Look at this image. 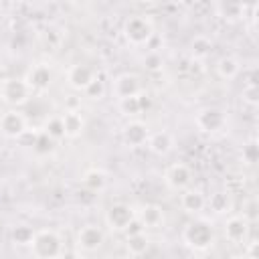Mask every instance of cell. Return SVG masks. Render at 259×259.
I'll return each instance as SVG.
<instances>
[{
	"label": "cell",
	"instance_id": "6da1fadb",
	"mask_svg": "<svg viewBox=\"0 0 259 259\" xmlns=\"http://www.w3.org/2000/svg\"><path fill=\"white\" fill-rule=\"evenodd\" d=\"M34 259H59L63 253L61 237L53 229H40L34 231L32 243L28 245Z\"/></svg>",
	"mask_w": 259,
	"mask_h": 259
},
{
	"label": "cell",
	"instance_id": "7a4b0ae2",
	"mask_svg": "<svg viewBox=\"0 0 259 259\" xmlns=\"http://www.w3.org/2000/svg\"><path fill=\"white\" fill-rule=\"evenodd\" d=\"M184 243L194 251H206L214 243V231L206 221H192L182 231Z\"/></svg>",
	"mask_w": 259,
	"mask_h": 259
},
{
	"label": "cell",
	"instance_id": "3957f363",
	"mask_svg": "<svg viewBox=\"0 0 259 259\" xmlns=\"http://www.w3.org/2000/svg\"><path fill=\"white\" fill-rule=\"evenodd\" d=\"M123 36L132 47H146L154 36V26L142 14L130 16L123 22Z\"/></svg>",
	"mask_w": 259,
	"mask_h": 259
},
{
	"label": "cell",
	"instance_id": "277c9868",
	"mask_svg": "<svg viewBox=\"0 0 259 259\" xmlns=\"http://www.w3.org/2000/svg\"><path fill=\"white\" fill-rule=\"evenodd\" d=\"M30 89L26 85L24 79H6L4 85L0 87V97L6 105H10L12 109L20 107V105H26L30 101Z\"/></svg>",
	"mask_w": 259,
	"mask_h": 259
},
{
	"label": "cell",
	"instance_id": "5b68a950",
	"mask_svg": "<svg viewBox=\"0 0 259 259\" xmlns=\"http://www.w3.org/2000/svg\"><path fill=\"white\" fill-rule=\"evenodd\" d=\"M194 123L200 132L204 134H214L219 130H223L227 125V113L219 107H202L196 117H194Z\"/></svg>",
	"mask_w": 259,
	"mask_h": 259
},
{
	"label": "cell",
	"instance_id": "8992f818",
	"mask_svg": "<svg viewBox=\"0 0 259 259\" xmlns=\"http://www.w3.org/2000/svg\"><path fill=\"white\" fill-rule=\"evenodd\" d=\"M136 219V210L134 206L125 204V202H113L107 210H105V223L111 231H119L123 233L125 227Z\"/></svg>",
	"mask_w": 259,
	"mask_h": 259
},
{
	"label": "cell",
	"instance_id": "52a82bcc",
	"mask_svg": "<svg viewBox=\"0 0 259 259\" xmlns=\"http://www.w3.org/2000/svg\"><path fill=\"white\" fill-rule=\"evenodd\" d=\"M164 182L170 190H176V192H182L190 186L192 182V172L190 168L184 164V162H174L166 168L164 172Z\"/></svg>",
	"mask_w": 259,
	"mask_h": 259
},
{
	"label": "cell",
	"instance_id": "ba28073f",
	"mask_svg": "<svg viewBox=\"0 0 259 259\" xmlns=\"http://www.w3.org/2000/svg\"><path fill=\"white\" fill-rule=\"evenodd\" d=\"M103 243H105V233L97 225H83L77 231V247L83 253H93V251L101 249Z\"/></svg>",
	"mask_w": 259,
	"mask_h": 259
},
{
	"label": "cell",
	"instance_id": "9c48e42d",
	"mask_svg": "<svg viewBox=\"0 0 259 259\" xmlns=\"http://www.w3.org/2000/svg\"><path fill=\"white\" fill-rule=\"evenodd\" d=\"M24 132H26V119L18 109H8L0 115V134L2 136L16 140V138L24 136Z\"/></svg>",
	"mask_w": 259,
	"mask_h": 259
},
{
	"label": "cell",
	"instance_id": "30bf717a",
	"mask_svg": "<svg viewBox=\"0 0 259 259\" xmlns=\"http://www.w3.org/2000/svg\"><path fill=\"white\" fill-rule=\"evenodd\" d=\"M24 81H26V85H28L30 91H38V93L40 91H47L51 87V83H53V71H51L49 65L38 63V65L30 67L26 71Z\"/></svg>",
	"mask_w": 259,
	"mask_h": 259
},
{
	"label": "cell",
	"instance_id": "8fae6325",
	"mask_svg": "<svg viewBox=\"0 0 259 259\" xmlns=\"http://www.w3.org/2000/svg\"><path fill=\"white\" fill-rule=\"evenodd\" d=\"M95 71L89 67V65H83V63H77L73 65L69 71H67V83L75 89V91H85L89 87V83L95 79Z\"/></svg>",
	"mask_w": 259,
	"mask_h": 259
},
{
	"label": "cell",
	"instance_id": "7c38bea8",
	"mask_svg": "<svg viewBox=\"0 0 259 259\" xmlns=\"http://www.w3.org/2000/svg\"><path fill=\"white\" fill-rule=\"evenodd\" d=\"M142 91V85H140V77L134 75V73H121L113 79V93L117 99H123V97H132V95H138Z\"/></svg>",
	"mask_w": 259,
	"mask_h": 259
},
{
	"label": "cell",
	"instance_id": "4fadbf2b",
	"mask_svg": "<svg viewBox=\"0 0 259 259\" xmlns=\"http://www.w3.org/2000/svg\"><path fill=\"white\" fill-rule=\"evenodd\" d=\"M121 134H123V142H125L127 146L138 148V146H142V144L148 142L150 130H148V125H146L144 121L132 119V121H127V123L123 125V132H121Z\"/></svg>",
	"mask_w": 259,
	"mask_h": 259
},
{
	"label": "cell",
	"instance_id": "5bb4252c",
	"mask_svg": "<svg viewBox=\"0 0 259 259\" xmlns=\"http://www.w3.org/2000/svg\"><path fill=\"white\" fill-rule=\"evenodd\" d=\"M223 233H225V239H227L229 243H241V241L247 239L249 223H247L243 217H229V219L225 221Z\"/></svg>",
	"mask_w": 259,
	"mask_h": 259
},
{
	"label": "cell",
	"instance_id": "9a60e30c",
	"mask_svg": "<svg viewBox=\"0 0 259 259\" xmlns=\"http://www.w3.org/2000/svg\"><path fill=\"white\" fill-rule=\"evenodd\" d=\"M63 127H65V138H79L85 130V117L79 109H67L63 115Z\"/></svg>",
	"mask_w": 259,
	"mask_h": 259
},
{
	"label": "cell",
	"instance_id": "2e32d148",
	"mask_svg": "<svg viewBox=\"0 0 259 259\" xmlns=\"http://www.w3.org/2000/svg\"><path fill=\"white\" fill-rule=\"evenodd\" d=\"M180 206H182L184 212L196 214V212H200V210L206 206V198H204V194H202L200 190H196V188H186V190H182V194H180Z\"/></svg>",
	"mask_w": 259,
	"mask_h": 259
},
{
	"label": "cell",
	"instance_id": "e0dca14e",
	"mask_svg": "<svg viewBox=\"0 0 259 259\" xmlns=\"http://www.w3.org/2000/svg\"><path fill=\"white\" fill-rule=\"evenodd\" d=\"M136 219L144 225V227H160L164 223V210L160 204L154 202H146L142 204V208L136 212Z\"/></svg>",
	"mask_w": 259,
	"mask_h": 259
},
{
	"label": "cell",
	"instance_id": "ac0fdd59",
	"mask_svg": "<svg viewBox=\"0 0 259 259\" xmlns=\"http://www.w3.org/2000/svg\"><path fill=\"white\" fill-rule=\"evenodd\" d=\"M146 144H148L150 152H154L156 156H166V154L172 150V146H174V138H172V134H170V132L162 130V132L150 134Z\"/></svg>",
	"mask_w": 259,
	"mask_h": 259
},
{
	"label": "cell",
	"instance_id": "d6986e66",
	"mask_svg": "<svg viewBox=\"0 0 259 259\" xmlns=\"http://www.w3.org/2000/svg\"><path fill=\"white\" fill-rule=\"evenodd\" d=\"M214 71H217V75H219L221 79L231 81V79H235V77L241 73V63H239L235 57L225 55V57H221V59L217 61Z\"/></svg>",
	"mask_w": 259,
	"mask_h": 259
},
{
	"label": "cell",
	"instance_id": "ffe728a7",
	"mask_svg": "<svg viewBox=\"0 0 259 259\" xmlns=\"http://www.w3.org/2000/svg\"><path fill=\"white\" fill-rule=\"evenodd\" d=\"M214 10H217V14H219V16H223V18L237 20V18L245 16L247 6H245V4H241V2H219V4L214 6Z\"/></svg>",
	"mask_w": 259,
	"mask_h": 259
},
{
	"label": "cell",
	"instance_id": "44dd1931",
	"mask_svg": "<svg viewBox=\"0 0 259 259\" xmlns=\"http://www.w3.org/2000/svg\"><path fill=\"white\" fill-rule=\"evenodd\" d=\"M105 184H107L105 172H101V170H97V168H91V170H87V172L83 174V186H85L87 190H91V192L103 190Z\"/></svg>",
	"mask_w": 259,
	"mask_h": 259
},
{
	"label": "cell",
	"instance_id": "7402d4cb",
	"mask_svg": "<svg viewBox=\"0 0 259 259\" xmlns=\"http://www.w3.org/2000/svg\"><path fill=\"white\" fill-rule=\"evenodd\" d=\"M125 247H127L130 255L140 257V255H144V253L148 251V247H150V239H148V235H146V233L130 235V237H125Z\"/></svg>",
	"mask_w": 259,
	"mask_h": 259
},
{
	"label": "cell",
	"instance_id": "603a6c76",
	"mask_svg": "<svg viewBox=\"0 0 259 259\" xmlns=\"http://www.w3.org/2000/svg\"><path fill=\"white\" fill-rule=\"evenodd\" d=\"M206 204H208L210 210L217 212V214H227V212L231 210V206H233L229 192H214V194L206 200Z\"/></svg>",
	"mask_w": 259,
	"mask_h": 259
},
{
	"label": "cell",
	"instance_id": "cb8c5ba5",
	"mask_svg": "<svg viewBox=\"0 0 259 259\" xmlns=\"http://www.w3.org/2000/svg\"><path fill=\"white\" fill-rule=\"evenodd\" d=\"M32 237H34V229L28 227V225H16V227H12V231H10L12 243H16V245H20V247L30 245V243H32Z\"/></svg>",
	"mask_w": 259,
	"mask_h": 259
},
{
	"label": "cell",
	"instance_id": "d4e9b609",
	"mask_svg": "<svg viewBox=\"0 0 259 259\" xmlns=\"http://www.w3.org/2000/svg\"><path fill=\"white\" fill-rule=\"evenodd\" d=\"M53 142H59V140H63L65 138V127H63V119H61V115H53V117H49L47 119V123H45V130H42Z\"/></svg>",
	"mask_w": 259,
	"mask_h": 259
},
{
	"label": "cell",
	"instance_id": "484cf974",
	"mask_svg": "<svg viewBox=\"0 0 259 259\" xmlns=\"http://www.w3.org/2000/svg\"><path fill=\"white\" fill-rule=\"evenodd\" d=\"M210 49H212V42H210L206 36H202V34L194 36L192 42H190V53H192L194 59H204V57H208V55H210Z\"/></svg>",
	"mask_w": 259,
	"mask_h": 259
},
{
	"label": "cell",
	"instance_id": "4316f807",
	"mask_svg": "<svg viewBox=\"0 0 259 259\" xmlns=\"http://www.w3.org/2000/svg\"><path fill=\"white\" fill-rule=\"evenodd\" d=\"M241 160H243V164H247V166H255V164H257V160H259V146H257L255 140H251V142H247V144L243 146Z\"/></svg>",
	"mask_w": 259,
	"mask_h": 259
},
{
	"label": "cell",
	"instance_id": "83f0119b",
	"mask_svg": "<svg viewBox=\"0 0 259 259\" xmlns=\"http://www.w3.org/2000/svg\"><path fill=\"white\" fill-rule=\"evenodd\" d=\"M32 148H34V152H36V154L45 156V154H51V152H53V148H55V142H53V140H51V138H49L45 132H40V134H36Z\"/></svg>",
	"mask_w": 259,
	"mask_h": 259
},
{
	"label": "cell",
	"instance_id": "f1b7e54d",
	"mask_svg": "<svg viewBox=\"0 0 259 259\" xmlns=\"http://www.w3.org/2000/svg\"><path fill=\"white\" fill-rule=\"evenodd\" d=\"M119 111L127 117H134V115H140V105H138V95H132V97H123L119 99Z\"/></svg>",
	"mask_w": 259,
	"mask_h": 259
},
{
	"label": "cell",
	"instance_id": "f546056e",
	"mask_svg": "<svg viewBox=\"0 0 259 259\" xmlns=\"http://www.w3.org/2000/svg\"><path fill=\"white\" fill-rule=\"evenodd\" d=\"M142 65H144V69H146V71H150V73H158V71L162 69L164 61H162V55H160V53H156V51H150V53L144 57Z\"/></svg>",
	"mask_w": 259,
	"mask_h": 259
},
{
	"label": "cell",
	"instance_id": "4dcf8cb0",
	"mask_svg": "<svg viewBox=\"0 0 259 259\" xmlns=\"http://www.w3.org/2000/svg\"><path fill=\"white\" fill-rule=\"evenodd\" d=\"M83 93H85V97H89V99H101V97L105 95V83H103L99 77H95Z\"/></svg>",
	"mask_w": 259,
	"mask_h": 259
},
{
	"label": "cell",
	"instance_id": "1f68e13d",
	"mask_svg": "<svg viewBox=\"0 0 259 259\" xmlns=\"http://www.w3.org/2000/svg\"><path fill=\"white\" fill-rule=\"evenodd\" d=\"M241 99L247 103V105H257L259 103V87L257 85H243V91H241Z\"/></svg>",
	"mask_w": 259,
	"mask_h": 259
},
{
	"label": "cell",
	"instance_id": "d6a6232c",
	"mask_svg": "<svg viewBox=\"0 0 259 259\" xmlns=\"http://www.w3.org/2000/svg\"><path fill=\"white\" fill-rule=\"evenodd\" d=\"M257 208H259V206H257V198H249V200L243 204V214H241V217L251 225V223H255L257 217H259Z\"/></svg>",
	"mask_w": 259,
	"mask_h": 259
},
{
	"label": "cell",
	"instance_id": "836d02e7",
	"mask_svg": "<svg viewBox=\"0 0 259 259\" xmlns=\"http://www.w3.org/2000/svg\"><path fill=\"white\" fill-rule=\"evenodd\" d=\"M138 105H140V111L142 113H146V111H150L152 109V105H154V99H152V95L148 93V91H140L138 93Z\"/></svg>",
	"mask_w": 259,
	"mask_h": 259
},
{
	"label": "cell",
	"instance_id": "e575fe53",
	"mask_svg": "<svg viewBox=\"0 0 259 259\" xmlns=\"http://www.w3.org/2000/svg\"><path fill=\"white\" fill-rule=\"evenodd\" d=\"M138 233H146V227H144V225H142L138 219H134V221H132V223L125 227L123 235H125V237H130V235H138Z\"/></svg>",
	"mask_w": 259,
	"mask_h": 259
},
{
	"label": "cell",
	"instance_id": "d590c367",
	"mask_svg": "<svg viewBox=\"0 0 259 259\" xmlns=\"http://www.w3.org/2000/svg\"><path fill=\"white\" fill-rule=\"evenodd\" d=\"M257 249H259V243H257V241H251V243L247 245V251H245V257H243V259H259Z\"/></svg>",
	"mask_w": 259,
	"mask_h": 259
},
{
	"label": "cell",
	"instance_id": "8d00e7d4",
	"mask_svg": "<svg viewBox=\"0 0 259 259\" xmlns=\"http://www.w3.org/2000/svg\"><path fill=\"white\" fill-rule=\"evenodd\" d=\"M8 79V75H6V71H4V67H0V87L4 85V81Z\"/></svg>",
	"mask_w": 259,
	"mask_h": 259
},
{
	"label": "cell",
	"instance_id": "74e56055",
	"mask_svg": "<svg viewBox=\"0 0 259 259\" xmlns=\"http://www.w3.org/2000/svg\"><path fill=\"white\" fill-rule=\"evenodd\" d=\"M229 259H243V257H239V255H233V257H229Z\"/></svg>",
	"mask_w": 259,
	"mask_h": 259
}]
</instances>
